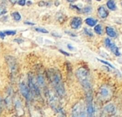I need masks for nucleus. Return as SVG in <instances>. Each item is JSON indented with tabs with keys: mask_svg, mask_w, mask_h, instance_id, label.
I'll use <instances>...</instances> for the list:
<instances>
[{
	"mask_svg": "<svg viewBox=\"0 0 122 117\" xmlns=\"http://www.w3.org/2000/svg\"><path fill=\"white\" fill-rule=\"evenodd\" d=\"M19 90H20V93L28 101L31 100V97H32V95H31V92L29 90V88L27 85H26L24 82H21L20 85H19Z\"/></svg>",
	"mask_w": 122,
	"mask_h": 117,
	"instance_id": "6",
	"label": "nucleus"
},
{
	"mask_svg": "<svg viewBox=\"0 0 122 117\" xmlns=\"http://www.w3.org/2000/svg\"><path fill=\"white\" fill-rule=\"evenodd\" d=\"M14 105H15V110H16V111H17L18 115L21 116V115H24V108H23V105H22V103H21V101L19 100V99H17V100H15Z\"/></svg>",
	"mask_w": 122,
	"mask_h": 117,
	"instance_id": "12",
	"label": "nucleus"
},
{
	"mask_svg": "<svg viewBox=\"0 0 122 117\" xmlns=\"http://www.w3.org/2000/svg\"><path fill=\"white\" fill-rule=\"evenodd\" d=\"M71 8H72V9H76V10H77V11H79V12H81V9H80L79 7H77L76 5H71Z\"/></svg>",
	"mask_w": 122,
	"mask_h": 117,
	"instance_id": "29",
	"label": "nucleus"
},
{
	"mask_svg": "<svg viewBox=\"0 0 122 117\" xmlns=\"http://www.w3.org/2000/svg\"><path fill=\"white\" fill-rule=\"evenodd\" d=\"M7 13V9H5L4 7H0V16L4 15Z\"/></svg>",
	"mask_w": 122,
	"mask_h": 117,
	"instance_id": "26",
	"label": "nucleus"
},
{
	"mask_svg": "<svg viewBox=\"0 0 122 117\" xmlns=\"http://www.w3.org/2000/svg\"><path fill=\"white\" fill-rule=\"evenodd\" d=\"M5 34H4V31H0V38L2 39H4V38H5Z\"/></svg>",
	"mask_w": 122,
	"mask_h": 117,
	"instance_id": "30",
	"label": "nucleus"
},
{
	"mask_svg": "<svg viewBox=\"0 0 122 117\" xmlns=\"http://www.w3.org/2000/svg\"><path fill=\"white\" fill-rule=\"evenodd\" d=\"M102 117H107V116H106V115H105V114L104 113L103 115H102Z\"/></svg>",
	"mask_w": 122,
	"mask_h": 117,
	"instance_id": "40",
	"label": "nucleus"
},
{
	"mask_svg": "<svg viewBox=\"0 0 122 117\" xmlns=\"http://www.w3.org/2000/svg\"><path fill=\"white\" fill-rule=\"evenodd\" d=\"M10 3H11V4H15L16 3H17V1H10Z\"/></svg>",
	"mask_w": 122,
	"mask_h": 117,
	"instance_id": "39",
	"label": "nucleus"
},
{
	"mask_svg": "<svg viewBox=\"0 0 122 117\" xmlns=\"http://www.w3.org/2000/svg\"><path fill=\"white\" fill-rule=\"evenodd\" d=\"M29 88L32 95L36 97L40 95V90H39V85H38L34 77L31 75H29Z\"/></svg>",
	"mask_w": 122,
	"mask_h": 117,
	"instance_id": "4",
	"label": "nucleus"
},
{
	"mask_svg": "<svg viewBox=\"0 0 122 117\" xmlns=\"http://www.w3.org/2000/svg\"><path fill=\"white\" fill-rule=\"evenodd\" d=\"M1 109H2V101H1V99H0V111H1Z\"/></svg>",
	"mask_w": 122,
	"mask_h": 117,
	"instance_id": "38",
	"label": "nucleus"
},
{
	"mask_svg": "<svg viewBox=\"0 0 122 117\" xmlns=\"http://www.w3.org/2000/svg\"><path fill=\"white\" fill-rule=\"evenodd\" d=\"M99 95H100V98L102 100H108L111 97L112 91L108 85H102L100 88V90H99Z\"/></svg>",
	"mask_w": 122,
	"mask_h": 117,
	"instance_id": "5",
	"label": "nucleus"
},
{
	"mask_svg": "<svg viewBox=\"0 0 122 117\" xmlns=\"http://www.w3.org/2000/svg\"><path fill=\"white\" fill-rule=\"evenodd\" d=\"M14 41H15V42H17V43H19V44H20V43H22L23 41V39H14Z\"/></svg>",
	"mask_w": 122,
	"mask_h": 117,
	"instance_id": "34",
	"label": "nucleus"
},
{
	"mask_svg": "<svg viewBox=\"0 0 122 117\" xmlns=\"http://www.w3.org/2000/svg\"><path fill=\"white\" fill-rule=\"evenodd\" d=\"M13 117H16V116H13Z\"/></svg>",
	"mask_w": 122,
	"mask_h": 117,
	"instance_id": "42",
	"label": "nucleus"
},
{
	"mask_svg": "<svg viewBox=\"0 0 122 117\" xmlns=\"http://www.w3.org/2000/svg\"><path fill=\"white\" fill-rule=\"evenodd\" d=\"M105 32H106L107 35H108L109 37H110V38L116 37V32H115V30L112 27L107 26V27L105 28Z\"/></svg>",
	"mask_w": 122,
	"mask_h": 117,
	"instance_id": "15",
	"label": "nucleus"
},
{
	"mask_svg": "<svg viewBox=\"0 0 122 117\" xmlns=\"http://www.w3.org/2000/svg\"><path fill=\"white\" fill-rule=\"evenodd\" d=\"M80 105V103H77L73 106V109H72V117H79L80 110H81Z\"/></svg>",
	"mask_w": 122,
	"mask_h": 117,
	"instance_id": "13",
	"label": "nucleus"
},
{
	"mask_svg": "<svg viewBox=\"0 0 122 117\" xmlns=\"http://www.w3.org/2000/svg\"><path fill=\"white\" fill-rule=\"evenodd\" d=\"M4 34L5 35H15L17 34V31L16 30H5L4 31Z\"/></svg>",
	"mask_w": 122,
	"mask_h": 117,
	"instance_id": "21",
	"label": "nucleus"
},
{
	"mask_svg": "<svg viewBox=\"0 0 122 117\" xmlns=\"http://www.w3.org/2000/svg\"><path fill=\"white\" fill-rule=\"evenodd\" d=\"M98 60V61H100V62H101L102 64H104V65H108L110 68H111V69H113V70H115V67L113 66V65H111V64H110L109 62H107V61H105V60H100V59H97Z\"/></svg>",
	"mask_w": 122,
	"mask_h": 117,
	"instance_id": "22",
	"label": "nucleus"
},
{
	"mask_svg": "<svg viewBox=\"0 0 122 117\" xmlns=\"http://www.w3.org/2000/svg\"><path fill=\"white\" fill-rule=\"evenodd\" d=\"M52 34H53V35H54V36H56V37H61V35H60V34H54V32H53L52 33Z\"/></svg>",
	"mask_w": 122,
	"mask_h": 117,
	"instance_id": "35",
	"label": "nucleus"
},
{
	"mask_svg": "<svg viewBox=\"0 0 122 117\" xmlns=\"http://www.w3.org/2000/svg\"><path fill=\"white\" fill-rule=\"evenodd\" d=\"M84 31H85V34H87V35H88V36H90V37H92V36H93V34H92L91 30H90V29H87V28H85V29H84Z\"/></svg>",
	"mask_w": 122,
	"mask_h": 117,
	"instance_id": "25",
	"label": "nucleus"
},
{
	"mask_svg": "<svg viewBox=\"0 0 122 117\" xmlns=\"http://www.w3.org/2000/svg\"><path fill=\"white\" fill-rule=\"evenodd\" d=\"M102 26L100 24H97V25L95 26V32L97 34H102Z\"/></svg>",
	"mask_w": 122,
	"mask_h": 117,
	"instance_id": "19",
	"label": "nucleus"
},
{
	"mask_svg": "<svg viewBox=\"0 0 122 117\" xmlns=\"http://www.w3.org/2000/svg\"><path fill=\"white\" fill-rule=\"evenodd\" d=\"M26 4H27L28 5H30V4H32V2H31V1H26Z\"/></svg>",
	"mask_w": 122,
	"mask_h": 117,
	"instance_id": "37",
	"label": "nucleus"
},
{
	"mask_svg": "<svg viewBox=\"0 0 122 117\" xmlns=\"http://www.w3.org/2000/svg\"><path fill=\"white\" fill-rule=\"evenodd\" d=\"M36 82H37L39 88L45 86V80H44V77L43 76V75H37V77H36Z\"/></svg>",
	"mask_w": 122,
	"mask_h": 117,
	"instance_id": "14",
	"label": "nucleus"
},
{
	"mask_svg": "<svg viewBox=\"0 0 122 117\" xmlns=\"http://www.w3.org/2000/svg\"><path fill=\"white\" fill-rule=\"evenodd\" d=\"M106 6H107V8L111 11H115V10H116V9H117L115 2V1H112V0H110V1H107Z\"/></svg>",
	"mask_w": 122,
	"mask_h": 117,
	"instance_id": "17",
	"label": "nucleus"
},
{
	"mask_svg": "<svg viewBox=\"0 0 122 117\" xmlns=\"http://www.w3.org/2000/svg\"><path fill=\"white\" fill-rule=\"evenodd\" d=\"M68 34H70V35H71V36H74V37H75L76 36V34H71V32H66Z\"/></svg>",
	"mask_w": 122,
	"mask_h": 117,
	"instance_id": "36",
	"label": "nucleus"
},
{
	"mask_svg": "<svg viewBox=\"0 0 122 117\" xmlns=\"http://www.w3.org/2000/svg\"><path fill=\"white\" fill-rule=\"evenodd\" d=\"M105 45H106V47L108 48V49H110V50L111 51V52L113 53L115 55H116V56H120V55H121L120 50H119V48L115 45V43H114L111 39H108V38H107V39H105Z\"/></svg>",
	"mask_w": 122,
	"mask_h": 117,
	"instance_id": "7",
	"label": "nucleus"
},
{
	"mask_svg": "<svg viewBox=\"0 0 122 117\" xmlns=\"http://www.w3.org/2000/svg\"><path fill=\"white\" fill-rule=\"evenodd\" d=\"M90 72L85 67L82 66L77 70L76 71V77L79 80L80 83L86 91V94L91 93L92 84H91V78H90Z\"/></svg>",
	"mask_w": 122,
	"mask_h": 117,
	"instance_id": "2",
	"label": "nucleus"
},
{
	"mask_svg": "<svg viewBox=\"0 0 122 117\" xmlns=\"http://www.w3.org/2000/svg\"><path fill=\"white\" fill-rule=\"evenodd\" d=\"M35 30L39 33H42V34H48V30L45 29H43V28H35Z\"/></svg>",
	"mask_w": 122,
	"mask_h": 117,
	"instance_id": "24",
	"label": "nucleus"
},
{
	"mask_svg": "<svg viewBox=\"0 0 122 117\" xmlns=\"http://www.w3.org/2000/svg\"><path fill=\"white\" fill-rule=\"evenodd\" d=\"M17 3L19 4V5H20V6H24L26 4L25 0H20V1H18Z\"/></svg>",
	"mask_w": 122,
	"mask_h": 117,
	"instance_id": "27",
	"label": "nucleus"
},
{
	"mask_svg": "<svg viewBox=\"0 0 122 117\" xmlns=\"http://www.w3.org/2000/svg\"><path fill=\"white\" fill-rule=\"evenodd\" d=\"M6 61H7L8 65H9V68H10V70L12 73H14V72L17 70V62H16L15 59L12 56H7L6 57Z\"/></svg>",
	"mask_w": 122,
	"mask_h": 117,
	"instance_id": "8",
	"label": "nucleus"
},
{
	"mask_svg": "<svg viewBox=\"0 0 122 117\" xmlns=\"http://www.w3.org/2000/svg\"><path fill=\"white\" fill-rule=\"evenodd\" d=\"M39 6H49V3L48 2H39Z\"/></svg>",
	"mask_w": 122,
	"mask_h": 117,
	"instance_id": "28",
	"label": "nucleus"
},
{
	"mask_svg": "<svg viewBox=\"0 0 122 117\" xmlns=\"http://www.w3.org/2000/svg\"><path fill=\"white\" fill-rule=\"evenodd\" d=\"M46 96H47L50 107L57 112L60 109V107H59V100L56 92H54V90H50V89H48L46 90Z\"/></svg>",
	"mask_w": 122,
	"mask_h": 117,
	"instance_id": "3",
	"label": "nucleus"
},
{
	"mask_svg": "<svg viewBox=\"0 0 122 117\" xmlns=\"http://www.w3.org/2000/svg\"><path fill=\"white\" fill-rule=\"evenodd\" d=\"M97 11H98V16L100 18V19H105L108 17L109 12L104 6H100V7L98 8V10Z\"/></svg>",
	"mask_w": 122,
	"mask_h": 117,
	"instance_id": "11",
	"label": "nucleus"
},
{
	"mask_svg": "<svg viewBox=\"0 0 122 117\" xmlns=\"http://www.w3.org/2000/svg\"><path fill=\"white\" fill-rule=\"evenodd\" d=\"M48 76H49V79L50 80L53 86L55 89V92L58 96H65V87H64L62 75H61L60 72L57 70H54V69H50L48 70Z\"/></svg>",
	"mask_w": 122,
	"mask_h": 117,
	"instance_id": "1",
	"label": "nucleus"
},
{
	"mask_svg": "<svg viewBox=\"0 0 122 117\" xmlns=\"http://www.w3.org/2000/svg\"><path fill=\"white\" fill-rule=\"evenodd\" d=\"M82 25V19L80 17H75L70 22V27L73 29H78Z\"/></svg>",
	"mask_w": 122,
	"mask_h": 117,
	"instance_id": "9",
	"label": "nucleus"
},
{
	"mask_svg": "<svg viewBox=\"0 0 122 117\" xmlns=\"http://www.w3.org/2000/svg\"><path fill=\"white\" fill-rule=\"evenodd\" d=\"M59 52L62 53V54H65V55H66V56H70V54H68V53H67V52H65V51L62 50V49H59Z\"/></svg>",
	"mask_w": 122,
	"mask_h": 117,
	"instance_id": "31",
	"label": "nucleus"
},
{
	"mask_svg": "<svg viewBox=\"0 0 122 117\" xmlns=\"http://www.w3.org/2000/svg\"><path fill=\"white\" fill-rule=\"evenodd\" d=\"M67 47H68V49H70V50H75V48H74L71 44H68V45H67Z\"/></svg>",
	"mask_w": 122,
	"mask_h": 117,
	"instance_id": "32",
	"label": "nucleus"
},
{
	"mask_svg": "<svg viewBox=\"0 0 122 117\" xmlns=\"http://www.w3.org/2000/svg\"><path fill=\"white\" fill-rule=\"evenodd\" d=\"M24 24H28V25H32V26L35 25V24H34V23L28 22V21H26V22H24Z\"/></svg>",
	"mask_w": 122,
	"mask_h": 117,
	"instance_id": "33",
	"label": "nucleus"
},
{
	"mask_svg": "<svg viewBox=\"0 0 122 117\" xmlns=\"http://www.w3.org/2000/svg\"><path fill=\"white\" fill-rule=\"evenodd\" d=\"M12 17L14 18V19L15 21H20L21 20V15H20V14H19V12H14V13H12Z\"/></svg>",
	"mask_w": 122,
	"mask_h": 117,
	"instance_id": "18",
	"label": "nucleus"
},
{
	"mask_svg": "<svg viewBox=\"0 0 122 117\" xmlns=\"http://www.w3.org/2000/svg\"><path fill=\"white\" fill-rule=\"evenodd\" d=\"M91 11H92V9H91V7H90V6H86V7H85L84 9H81L82 14H90Z\"/></svg>",
	"mask_w": 122,
	"mask_h": 117,
	"instance_id": "20",
	"label": "nucleus"
},
{
	"mask_svg": "<svg viewBox=\"0 0 122 117\" xmlns=\"http://www.w3.org/2000/svg\"><path fill=\"white\" fill-rule=\"evenodd\" d=\"M104 111H105V115H111L113 114H115V106L114 105V104L112 103H108L105 105L104 107Z\"/></svg>",
	"mask_w": 122,
	"mask_h": 117,
	"instance_id": "10",
	"label": "nucleus"
},
{
	"mask_svg": "<svg viewBox=\"0 0 122 117\" xmlns=\"http://www.w3.org/2000/svg\"><path fill=\"white\" fill-rule=\"evenodd\" d=\"M79 117H88L87 116V113H86V109H81V110H80Z\"/></svg>",
	"mask_w": 122,
	"mask_h": 117,
	"instance_id": "23",
	"label": "nucleus"
},
{
	"mask_svg": "<svg viewBox=\"0 0 122 117\" xmlns=\"http://www.w3.org/2000/svg\"><path fill=\"white\" fill-rule=\"evenodd\" d=\"M97 23H98V20L93 19V18H87L85 19V24L88 26H90V27H95Z\"/></svg>",
	"mask_w": 122,
	"mask_h": 117,
	"instance_id": "16",
	"label": "nucleus"
},
{
	"mask_svg": "<svg viewBox=\"0 0 122 117\" xmlns=\"http://www.w3.org/2000/svg\"><path fill=\"white\" fill-rule=\"evenodd\" d=\"M121 5H122V2H121Z\"/></svg>",
	"mask_w": 122,
	"mask_h": 117,
	"instance_id": "41",
	"label": "nucleus"
}]
</instances>
